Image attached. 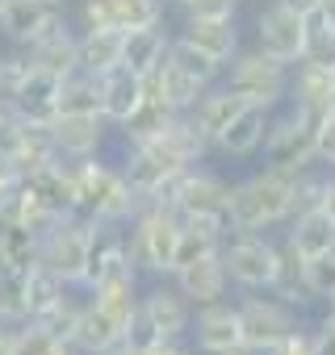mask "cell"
I'll return each instance as SVG.
<instances>
[{
    "label": "cell",
    "mask_w": 335,
    "mask_h": 355,
    "mask_svg": "<svg viewBox=\"0 0 335 355\" xmlns=\"http://www.w3.org/2000/svg\"><path fill=\"white\" fill-rule=\"evenodd\" d=\"M322 113H306V109H285L268 117V134H264V167H277V171H289L297 175L302 167L314 163V130H318Z\"/></svg>",
    "instance_id": "4"
},
{
    "label": "cell",
    "mask_w": 335,
    "mask_h": 355,
    "mask_svg": "<svg viewBox=\"0 0 335 355\" xmlns=\"http://www.w3.org/2000/svg\"><path fill=\"white\" fill-rule=\"evenodd\" d=\"M142 76H134V71H126V67H117V71H109V76H101V117L117 130L138 105H142Z\"/></svg>",
    "instance_id": "24"
},
{
    "label": "cell",
    "mask_w": 335,
    "mask_h": 355,
    "mask_svg": "<svg viewBox=\"0 0 335 355\" xmlns=\"http://www.w3.org/2000/svg\"><path fill=\"white\" fill-rule=\"evenodd\" d=\"M168 55H172V59H177L189 76H197L202 84H218V80H222V63H214L210 55H202L197 46H189V42H181V38H172Z\"/></svg>",
    "instance_id": "36"
},
{
    "label": "cell",
    "mask_w": 335,
    "mask_h": 355,
    "mask_svg": "<svg viewBox=\"0 0 335 355\" xmlns=\"http://www.w3.org/2000/svg\"><path fill=\"white\" fill-rule=\"evenodd\" d=\"M22 184H26L55 218H72V214H76V171H72L67 159H51L47 167L26 171Z\"/></svg>",
    "instance_id": "14"
},
{
    "label": "cell",
    "mask_w": 335,
    "mask_h": 355,
    "mask_svg": "<svg viewBox=\"0 0 335 355\" xmlns=\"http://www.w3.org/2000/svg\"><path fill=\"white\" fill-rule=\"evenodd\" d=\"M172 284L189 297L193 309L197 305H210V301H222L231 293V280H227V268H222V255L218 251L214 255H202V259H193L185 268H177L172 272Z\"/></svg>",
    "instance_id": "16"
},
{
    "label": "cell",
    "mask_w": 335,
    "mask_h": 355,
    "mask_svg": "<svg viewBox=\"0 0 335 355\" xmlns=\"http://www.w3.org/2000/svg\"><path fill=\"white\" fill-rule=\"evenodd\" d=\"M63 21H67V9L47 5V0H9V5L0 9V34L13 46H30Z\"/></svg>",
    "instance_id": "12"
},
{
    "label": "cell",
    "mask_w": 335,
    "mask_h": 355,
    "mask_svg": "<svg viewBox=\"0 0 335 355\" xmlns=\"http://www.w3.org/2000/svg\"><path fill=\"white\" fill-rule=\"evenodd\" d=\"M172 117H177V113L168 109L163 101H147V96H142V105H138V109L117 125V130H122V142H126V146L155 142V138H163V130H168V125H172Z\"/></svg>",
    "instance_id": "29"
},
{
    "label": "cell",
    "mask_w": 335,
    "mask_h": 355,
    "mask_svg": "<svg viewBox=\"0 0 335 355\" xmlns=\"http://www.w3.org/2000/svg\"><path fill=\"white\" fill-rule=\"evenodd\" d=\"M327 109H335V80H331V101H327Z\"/></svg>",
    "instance_id": "54"
},
{
    "label": "cell",
    "mask_w": 335,
    "mask_h": 355,
    "mask_svg": "<svg viewBox=\"0 0 335 355\" xmlns=\"http://www.w3.org/2000/svg\"><path fill=\"white\" fill-rule=\"evenodd\" d=\"M0 322H9V326L30 322V305H26V272H0Z\"/></svg>",
    "instance_id": "35"
},
{
    "label": "cell",
    "mask_w": 335,
    "mask_h": 355,
    "mask_svg": "<svg viewBox=\"0 0 335 355\" xmlns=\"http://www.w3.org/2000/svg\"><path fill=\"white\" fill-rule=\"evenodd\" d=\"M72 284H63L47 263H34L30 272H26V305H30V318H38V313H47L63 293H67Z\"/></svg>",
    "instance_id": "31"
},
{
    "label": "cell",
    "mask_w": 335,
    "mask_h": 355,
    "mask_svg": "<svg viewBox=\"0 0 335 355\" xmlns=\"http://www.w3.org/2000/svg\"><path fill=\"white\" fill-rule=\"evenodd\" d=\"M318 330V326H314ZM318 355H335V334L331 330H318Z\"/></svg>",
    "instance_id": "51"
},
{
    "label": "cell",
    "mask_w": 335,
    "mask_h": 355,
    "mask_svg": "<svg viewBox=\"0 0 335 355\" xmlns=\"http://www.w3.org/2000/svg\"><path fill=\"white\" fill-rule=\"evenodd\" d=\"M5 5H9V0H0V9H5Z\"/></svg>",
    "instance_id": "57"
},
{
    "label": "cell",
    "mask_w": 335,
    "mask_h": 355,
    "mask_svg": "<svg viewBox=\"0 0 335 355\" xmlns=\"http://www.w3.org/2000/svg\"><path fill=\"white\" fill-rule=\"evenodd\" d=\"M268 293L281 297L293 309H310L314 305V297L306 288V259L297 255V247L285 234H277V272H272V288Z\"/></svg>",
    "instance_id": "21"
},
{
    "label": "cell",
    "mask_w": 335,
    "mask_h": 355,
    "mask_svg": "<svg viewBox=\"0 0 335 355\" xmlns=\"http://www.w3.org/2000/svg\"><path fill=\"white\" fill-rule=\"evenodd\" d=\"M281 234L297 247L302 259H314V255L335 251V230H331V222H327L322 209H302V214H293Z\"/></svg>",
    "instance_id": "26"
},
{
    "label": "cell",
    "mask_w": 335,
    "mask_h": 355,
    "mask_svg": "<svg viewBox=\"0 0 335 355\" xmlns=\"http://www.w3.org/2000/svg\"><path fill=\"white\" fill-rule=\"evenodd\" d=\"M185 17H235L239 21V9L243 0H185Z\"/></svg>",
    "instance_id": "41"
},
{
    "label": "cell",
    "mask_w": 335,
    "mask_h": 355,
    "mask_svg": "<svg viewBox=\"0 0 335 355\" xmlns=\"http://www.w3.org/2000/svg\"><path fill=\"white\" fill-rule=\"evenodd\" d=\"M318 13H322L331 26H335V0H322V5H318Z\"/></svg>",
    "instance_id": "52"
},
{
    "label": "cell",
    "mask_w": 335,
    "mask_h": 355,
    "mask_svg": "<svg viewBox=\"0 0 335 355\" xmlns=\"http://www.w3.org/2000/svg\"><path fill=\"white\" fill-rule=\"evenodd\" d=\"M256 51H264L268 59L293 67L302 63L306 51V17L293 13L285 0H268V5L256 13Z\"/></svg>",
    "instance_id": "10"
},
{
    "label": "cell",
    "mask_w": 335,
    "mask_h": 355,
    "mask_svg": "<svg viewBox=\"0 0 335 355\" xmlns=\"http://www.w3.org/2000/svg\"><path fill=\"white\" fill-rule=\"evenodd\" d=\"M9 117H13V109H9L5 101H0V130H5V121H9Z\"/></svg>",
    "instance_id": "53"
},
{
    "label": "cell",
    "mask_w": 335,
    "mask_h": 355,
    "mask_svg": "<svg viewBox=\"0 0 335 355\" xmlns=\"http://www.w3.org/2000/svg\"><path fill=\"white\" fill-rule=\"evenodd\" d=\"M122 338H126V330H122L105 309H97V305L84 297L80 322H76V330H72V347H76L80 355H109Z\"/></svg>",
    "instance_id": "23"
},
{
    "label": "cell",
    "mask_w": 335,
    "mask_h": 355,
    "mask_svg": "<svg viewBox=\"0 0 335 355\" xmlns=\"http://www.w3.org/2000/svg\"><path fill=\"white\" fill-rule=\"evenodd\" d=\"M177 239H181V214L168 205H142L134 222L126 226V251L142 276H172L177 268Z\"/></svg>",
    "instance_id": "2"
},
{
    "label": "cell",
    "mask_w": 335,
    "mask_h": 355,
    "mask_svg": "<svg viewBox=\"0 0 335 355\" xmlns=\"http://www.w3.org/2000/svg\"><path fill=\"white\" fill-rule=\"evenodd\" d=\"M331 180H335V167H331Z\"/></svg>",
    "instance_id": "58"
},
{
    "label": "cell",
    "mask_w": 335,
    "mask_h": 355,
    "mask_svg": "<svg viewBox=\"0 0 335 355\" xmlns=\"http://www.w3.org/2000/svg\"><path fill=\"white\" fill-rule=\"evenodd\" d=\"M55 343H59V338H51V334L42 330V322H34V318L13 330V355H47Z\"/></svg>",
    "instance_id": "38"
},
{
    "label": "cell",
    "mask_w": 335,
    "mask_h": 355,
    "mask_svg": "<svg viewBox=\"0 0 335 355\" xmlns=\"http://www.w3.org/2000/svg\"><path fill=\"white\" fill-rule=\"evenodd\" d=\"M318 330H331V334H335V293L322 301V318H318Z\"/></svg>",
    "instance_id": "47"
},
{
    "label": "cell",
    "mask_w": 335,
    "mask_h": 355,
    "mask_svg": "<svg viewBox=\"0 0 335 355\" xmlns=\"http://www.w3.org/2000/svg\"><path fill=\"white\" fill-rule=\"evenodd\" d=\"M80 309H84V301L80 297H72V288L47 309V313H38L34 322H42V330L51 334V338H63V343H72V330H76V322H80Z\"/></svg>",
    "instance_id": "34"
},
{
    "label": "cell",
    "mask_w": 335,
    "mask_h": 355,
    "mask_svg": "<svg viewBox=\"0 0 335 355\" xmlns=\"http://www.w3.org/2000/svg\"><path fill=\"white\" fill-rule=\"evenodd\" d=\"M235 309H239V338L260 355L272 351L293 326H302V309L285 305L272 293H239Z\"/></svg>",
    "instance_id": "8"
},
{
    "label": "cell",
    "mask_w": 335,
    "mask_h": 355,
    "mask_svg": "<svg viewBox=\"0 0 335 355\" xmlns=\"http://www.w3.org/2000/svg\"><path fill=\"white\" fill-rule=\"evenodd\" d=\"M285 5H289L293 13H302V17H310V13H318V5H322V0H285Z\"/></svg>",
    "instance_id": "48"
},
{
    "label": "cell",
    "mask_w": 335,
    "mask_h": 355,
    "mask_svg": "<svg viewBox=\"0 0 335 355\" xmlns=\"http://www.w3.org/2000/svg\"><path fill=\"white\" fill-rule=\"evenodd\" d=\"M268 109H260V105H243L235 117H231V125L214 138V155H227V159H252V155H260V146H264V134H268Z\"/></svg>",
    "instance_id": "17"
},
{
    "label": "cell",
    "mask_w": 335,
    "mask_h": 355,
    "mask_svg": "<svg viewBox=\"0 0 335 355\" xmlns=\"http://www.w3.org/2000/svg\"><path fill=\"white\" fill-rule=\"evenodd\" d=\"M0 146L9 150V159L26 171L47 167L51 159H59L55 142H51V125L47 121H26V117H9L5 130H0Z\"/></svg>",
    "instance_id": "13"
},
{
    "label": "cell",
    "mask_w": 335,
    "mask_h": 355,
    "mask_svg": "<svg viewBox=\"0 0 335 355\" xmlns=\"http://www.w3.org/2000/svg\"><path fill=\"white\" fill-rule=\"evenodd\" d=\"M318 209L327 214V222H331V230H335V180L327 184V193H322V201H318Z\"/></svg>",
    "instance_id": "46"
},
{
    "label": "cell",
    "mask_w": 335,
    "mask_h": 355,
    "mask_svg": "<svg viewBox=\"0 0 335 355\" xmlns=\"http://www.w3.org/2000/svg\"><path fill=\"white\" fill-rule=\"evenodd\" d=\"M13 330H17V326L0 322V355H13Z\"/></svg>",
    "instance_id": "49"
},
{
    "label": "cell",
    "mask_w": 335,
    "mask_h": 355,
    "mask_svg": "<svg viewBox=\"0 0 335 355\" xmlns=\"http://www.w3.org/2000/svg\"><path fill=\"white\" fill-rule=\"evenodd\" d=\"M302 63H314V67L335 71V26L322 13H310L306 17V51H302Z\"/></svg>",
    "instance_id": "32"
},
{
    "label": "cell",
    "mask_w": 335,
    "mask_h": 355,
    "mask_svg": "<svg viewBox=\"0 0 335 355\" xmlns=\"http://www.w3.org/2000/svg\"><path fill=\"white\" fill-rule=\"evenodd\" d=\"M181 42L197 46L202 55H210V59L222 63V67L243 51V42H239V21H235V17H185Z\"/></svg>",
    "instance_id": "15"
},
{
    "label": "cell",
    "mask_w": 335,
    "mask_h": 355,
    "mask_svg": "<svg viewBox=\"0 0 335 355\" xmlns=\"http://www.w3.org/2000/svg\"><path fill=\"white\" fill-rule=\"evenodd\" d=\"M243 105H247V101H243L239 92H231V88L218 80V84H210V88L197 96V105L189 109V117H193V121H197V125H202L210 138H218V134L231 125V117H235Z\"/></svg>",
    "instance_id": "28"
},
{
    "label": "cell",
    "mask_w": 335,
    "mask_h": 355,
    "mask_svg": "<svg viewBox=\"0 0 335 355\" xmlns=\"http://www.w3.org/2000/svg\"><path fill=\"white\" fill-rule=\"evenodd\" d=\"M314 163L335 167V109H327L318 130H314Z\"/></svg>",
    "instance_id": "40"
},
{
    "label": "cell",
    "mask_w": 335,
    "mask_h": 355,
    "mask_svg": "<svg viewBox=\"0 0 335 355\" xmlns=\"http://www.w3.org/2000/svg\"><path fill=\"white\" fill-rule=\"evenodd\" d=\"M76 17H80V30H113V21H109V0H84Z\"/></svg>",
    "instance_id": "42"
},
{
    "label": "cell",
    "mask_w": 335,
    "mask_h": 355,
    "mask_svg": "<svg viewBox=\"0 0 335 355\" xmlns=\"http://www.w3.org/2000/svg\"><path fill=\"white\" fill-rule=\"evenodd\" d=\"M142 355H193L189 338H142Z\"/></svg>",
    "instance_id": "43"
},
{
    "label": "cell",
    "mask_w": 335,
    "mask_h": 355,
    "mask_svg": "<svg viewBox=\"0 0 335 355\" xmlns=\"http://www.w3.org/2000/svg\"><path fill=\"white\" fill-rule=\"evenodd\" d=\"M109 355H142V343H138V338H122Z\"/></svg>",
    "instance_id": "50"
},
{
    "label": "cell",
    "mask_w": 335,
    "mask_h": 355,
    "mask_svg": "<svg viewBox=\"0 0 335 355\" xmlns=\"http://www.w3.org/2000/svg\"><path fill=\"white\" fill-rule=\"evenodd\" d=\"M76 59H80V71L88 76H109L122 67V30H84L80 42H76Z\"/></svg>",
    "instance_id": "27"
},
{
    "label": "cell",
    "mask_w": 335,
    "mask_h": 355,
    "mask_svg": "<svg viewBox=\"0 0 335 355\" xmlns=\"http://www.w3.org/2000/svg\"><path fill=\"white\" fill-rule=\"evenodd\" d=\"M306 288H310L314 305H318V301H327V297L335 293V251L306 259Z\"/></svg>",
    "instance_id": "37"
},
{
    "label": "cell",
    "mask_w": 335,
    "mask_h": 355,
    "mask_svg": "<svg viewBox=\"0 0 335 355\" xmlns=\"http://www.w3.org/2000/svg\"><path fill=\"white\" fill-rule=\"evenodd\" d=\"M172 209L181 218H210V222H222L227 226V214H231V180H222V175L210 171L206 163H193V167H185L181 184H177Z\"/></svg>",
    "instance_id": "9"
},
{
    "label": "cell",
    "mask_w": 335,
    "mask_h": 355,
    "mask_svg": "<svg viewBox=\"0 0 335 355\" xmlns=\"http://www.w3.org/2000/svg\"><path fill=\"white\" fill-rule=\"evenodd\" d=\"M76 34H72V26L63 21V26H55L51 34H42L38 42H30L26 46V55H30V63L38 67V71H47V76H55L59 84L67 80V76H76L80 71V59H76Z\"/></svg>",
    "instance_id": "20"
},
{
    "label": "cell",
    "mask_w": 335,
    "mask_h": 355,
    "mask_svg": "<svg viewBox=\"0 0 335 355\" xmlns=\"http://www.w3.org/2000/svg\"><path fill=\"white\" fill-rule=\"evenodd\" d=\"M331 80H335V71H327V67L293 63V67H289V96H285V105L306 109V113H327Z\"/></svg>",
    "instance_id": "25"
},
{
    "label": "cell",
    "mask_w": 335,
    "mask_h": 355,
    "mask_svg": "<svg viewBox=\"0 0 335 355\" xmlns=\"http://www.w3.org/2000/svg\"><path fill=\"white\" fill-rule=\"evenodd\" d=\"M17 184H22V167L9 159V150H5V146H0V201H5Z\"/></svg>",
    "instance_id": "44"
},
{
    "label": "cell",
    "mask_w": 335,
    "mask_h": 355,
    "mask_svg": "<svg viewBox=\"0 0 335 355\" xmlns=\"http://www.w3.org/2000/svg\"><path fill=\"white\" fill-rule=\"evenodd\" d=\"M193 355H260L247 343H231V347H193Z\"/></svg>",
    "instance_id": "45"
},
{
    "label": "cell",
    "mask_w": 335,
    "mask_h": 355,
    "mask_svg": "<svg viewBox=\"0 0 335 355\" xmlns=\"http://www.w3.org/2000/svg\"><path fill=\"white\" fill-rule=\"evenodd\" d=\"M293 218V175L277 167H260L256 175L231 184L227 230H281Z\"/></svg>",
    "instance_id": "1"
},
{
    "label": "cell",
    "mask_w": 335,
    "mask_h": 355,
    "mask_svg": "<svg viewBox=\"0 0 335 355\" xmlns=\"http://www.w3.org/2000/svg\"><path fill=\"white\" fill-rule=\"evenodd\" d=\"M59 113H101V80L76 71L59 84Z\"/></svg>",
    "instance_id": "30"
},
{
    "label": "cell",
    "mask_w": 335,
    "mask_h": 355,
    "mask_svg": "<svg viewBox=\"0 0 335 355\" xmlns=\"http://www.w3.org/2000/svg\"><path fill=\"white\" fill-rule=\"evenodd\" d=\"M88 247H92V222L72 214V218H55L42 234H38V263H47L63 284L80 288L84 268H88Z\"/></svg>",
    "instance_id": "6"
},
{
    "label": "cell",
    "mask_w": 335,
    "mask_h": 355,
    "mask_svg": "<svg viewBox=\"0 0 335 355\" xmlns=\"http://www.w3.org/2000/svg\"><path fill=\"white\" fill-rule=\"evenodd\" d=\"M168 5H177V9H181V5H185V0H163V9H168Z\"/></svg>",
    "instance_id": "55"
},
{
    "label": "cell",
    "mask_w": 335,
    "mask_h": 355,
    "mask_svg": "<svg viewBox=\"0 0 335 355\" xmlns=\"http://www.w3.org/2000/svg\"><path fill=\"white\" fill-rule=\"evenodd\" d=\"M5 105L13 109V117L47 121V125H51V117L59 113V80L47 76V71H38V67H30V76L13 88V96H9Z\"/></svg>",
    "instance_id": "19"
},
{
    "label": "cell",
    "mask_w": 335,
    "mask_h": 355,
    "mask_svg": "<svg viewBox=\"0 0 335 355\" xmlns=\"http://www.w3.org/2000/svg\"><path fill=\"white\" fill-rule=\"evenodd\" d=\"M109 21L113 30L163 26V0H109Z\"/></svg>",
    "instance_id": "33"
},
{
    "label": "cell",
    "mask_w": 335,
    "mask_h": 355,
    "mask_svg": "<svg viewBox=\"0 0 335 355\" xmlns=\"http://www.w3.org/2000/svg\"><path fill=\"white\" fill-rule=\"evenodd\" d=\"M168 46H172V38H168L163 26H142V30H122V67L134 71V76H151Z\"/></svg>",
    "instance_id": "22"
},
{
    "label": "cell",
    "mask_w": 335,
    "mask_h": 355,
    "mask_svg": "<svg viewBox=\"0 0 335 355\" xmlns=\"http://www.w3.org/2000/svg\"><path fill=\"white\" fill-rule=\"evenodd\" d=\"M222 84L231 92H239L247 105H260V109H281L285 96H289V67L268 59L264 51H239L227 67H222Z\"/></svg>",
    "instance_id": "5"
},
{
    "label": "cell",
    "mask_w": 335,
    "mask_h": 355,
    "mask_svg": "<svg viewBox=\"0 0 335 355\" xmlns=\"http://www.w3.org/2000/svg\"><path fill=\"white\" fill-rule=\"evenodd\" d=\"M189 343L193 347H231V343H243L239 338V309H235V301L222 297V301L197 305L193 322H189Z\"/></svg>",
    "instance_id": "18"
},
{
    "label": "cell",
    "mask_w": 335,
    "mask_h": 355,
    "mask_svg": "<svg viewBox=\"0 0 335 355\" xmlns=\"http://www.w3.org/2000/svg\"><path fill=\"white\" fill-rule=\"evenodd\" d=\"M193 305L189 297L172 284V276H159L147 293H138V326L134 338H189Z\"/></svg>",
    "instance_id": "7"
},
{
    "label": "cell",
    "mask_w": 335,
    "mask_h": 355,
    "mask_svg": "<svg viewBox=\"0 0 335 355\" xmlns=\"http://www.w3.org/2000/svg\"><path fill=\"white\" fill-rule=\"evenodd\" d=\"M109 134V121L101 113H55L51 117V142L59 159H92L101 155Z\"/></svg>",
    "instance_id": "11"
},
{
    "label": "cell",
    "mask_w": 335,
    "mask_h": 355,
    "mask_svg": "<svg viewBox=\"0 0 335 355\" xmlns=\"http://www.w3.org/2000/svg\"><path fill=\"white\" fill-rule=\"evenodd\" d=\"M264 355H318V330L302 322V326H293V330H289L272 351H264Z\"/></svg>",
    "instance_id": "39"
},
{
    "label": "cell",
    "mask_w": 335,
    "mask_h": 355,
    "mask_svg": "<svg viewBox=\"0 0 335 355\" xmlns=\"http://www.w3.org/2000/svg\"><path fill=\"white\" fill-rule=\"evenodd\" d=\"M218 255H222L231 288H239V293H268L272 288L277 234H268V230H227Z\"/></svg>",
    "instance_id": "3"
},
{
    "label": "cell",
    "mask_w": 335,
    "mask_h": 355,
    "mask_svg": "<svg viewBox=\"0 0 335 355\" xmlns=\"http://www.w3.org/2000/svg\"><path fill=\"white\" fill-rule=\"evenodd\" d=\"M47 5H59V9H67V0H47Z\"/></svg>",
    "instance_id": "56"
}]
</instances>
